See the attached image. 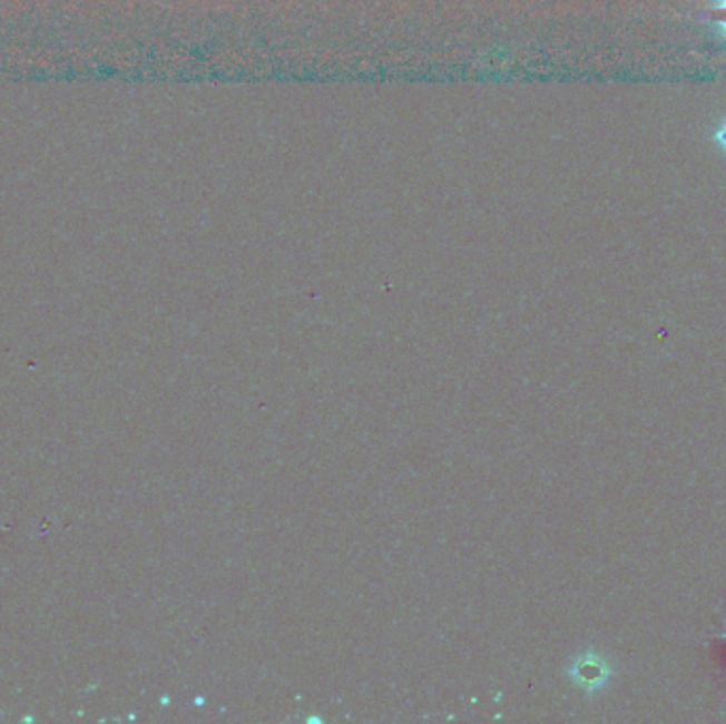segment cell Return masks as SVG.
<instances>
[{"mask_svg": "<svg viewBox=\"0 0 726 724\" xmlns=\"http://www.w3.org/2000/svg\"><path fill=\"white\" fill-rule=\"evenodd\" d=\"M718 637H720V639H723V642H725V644H726V625H725V632H723V634L718 635Z\"/></svg>", "mask_w": 726, "mask_h": 724, "instance_id": "4", "label": "cell"}, {"mask_svg": "<svg viewBox=\"0 0 726 724\" xmlns=\"http://www.w3.org/2000/svg\"><path fill=\"white\" fill-rule=\"evenodd\" d=\"M707 16L712 18L714 28L726 39V0H714L707 9Z\"/></svg>", "mask_w": 726, "mask_h": 724, "instance_id": "2", "label": "cell"}, {"mask_svg": "<svg viewBox=\"0 0 726 724\" xmlns=\"http://www.w3.org/2000/svg\"><path fill=\"white\" fill-rule=\"evenodd\" d=\"M612 674L614 669L610 661L597 655L595 650L576 658V663L571 667V678L587 693H597V691L606 688L608 682L612 678Z\"/></svg>", "mask_w": 726, "mask_h": 724, "instance_id": "1", "label": "cell"}, {"mask_svg": "<svg viewBox=\"0 0 726 724\" xmlns=\"http://www.w3.org/2000/svg\"><path fill=\"white\" fill-rule=\"evenodd\" d=\"M712 140L718 145V149L723 151V154H726V119L714 130V135H712Z\"/></svg>", "mask_w": 726, "mask_h": 724, "instance_id": "3", "label": "cell"}]
</instances>
